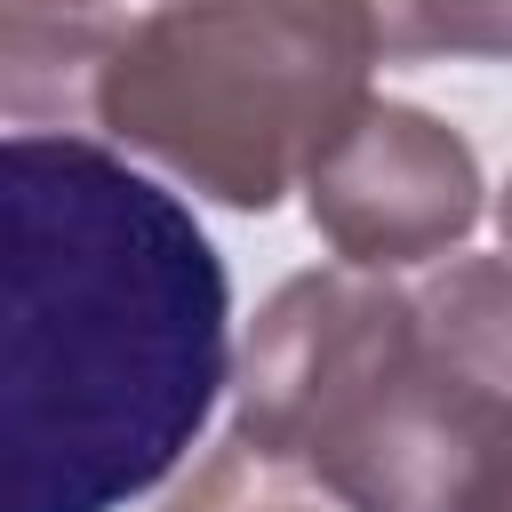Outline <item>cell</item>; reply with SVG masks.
<instances>
[{
	"label": "cell",
	"mask_w": 512,
	"mask_h": 512,
	"mask_svg": "<svg viewBox=\"0 0 512 512\" xmlns=\"http://www.w3.org/2000/svg\"><path fill=\"white\" fill-rule=\"evenodd\" d=\"M232 384V280L192 208L80 128L0 144V512H128Z\"/></svg>",
	"instance_id": "cell-1"
},
{
	"label": "cell",
	"mask_w": 512,
	"mask_h": 512,
	"mask_svg": "<svg viewBox=\"0 0 512 512\" xmlns=\"http://www.w3.org/2000/svg\"><path fill=\"white\" fill-rule=\"evenodd\" d=\"M232 440L336 512H464L512 464V408L448 352L416 272L320 264L264 296Z\"/></svg>",
	"instance_id": "cell-2"
},
{
	"label": "cell",
	"mask_w": 512,
	"mask_h": 512,
	"mask_svg": "<svg viewBox=\"0 0 512 512\" xmlns=\"http://www.w3.org/2000/svg\"><path fill=\"white\" fill-rule=\"evenodd\" d=\"M368 0H136L40 96L24 128H80L216 208L304 192L328 136L376 96Z\"/></svg>",
	"instance_id": "cell-3"
},
{
	"label": "cell",
	"mask_w": 512,
	"mask_h": 512,
	"mask_svg": "<svg viewBox=\"0 0 512 512\" xmlns=\"http://www.w3.org/2000/svg\"><path fill=\"white\" fill-rule=\"evenodd\" d=\"M304 208H312V232L336 248V264L416 272L472 240L488 208V176L448 120L368 96L312 160Z\"/></svg>",
	"instance_id": "cell-4"
},
{
	"label": "cell",
	"mask_w": 512,
	"mask_h": 512,
	"mask_svg": "<svg viewBox=\"0 0 512 512\" xmlns=\"http://www.w3.org/2000/svg\"><path fill=\"white\" fill-rule=\"evenodd\" d=\"M416 296L432 312V328L448 336V352L512 408V248L504 256H440L416 264Z\"/></svg>",
	"instance_id": "cell-5"
},
{
	"label": "cell",
	"mask_w": 512,
	"mask_h": 512,
	"mask_svg": "<svg viewBox=\"0 0 512 512\" xmlns=\"http://www.w3.org/2000/svg\"><path fill=\"white\" fill-rule=\"evenodd\" d=\"M136 0H0V112L24 128L56 72Z\"/></svg>",
	"instance_id": "cell-6"
},
{
	"label": "cell",
	"mask_w": 512,
	"mask_h": 512,
	"mask_svg": "<svg viewBox=\"0 0 512 512\" xmlns=\"http://www.w3.org/2000/svg\"><path fill=\"white\" fill-rule=\"evenodd\" d=\"M392 64H512V0H368Z\"/></svg>",
	"instance_id": "cell-7"
},
{
	"label": "cell",
	"mask_w": 512,
	"mask_h": 512,
	"mask_svg": "<svg viewBox=\"0 0 512 512\" xmlns=\"http://www.w3.org/2000/svg\"><path fill=\"white\" fill-rule=\"evenodd\" d=\"M160 512H336L328 496H312L304 480H288V472H272L264 456H248L240 440L232 448H216Z\"/></svg>",
	"instance_id": "cell-8"
},
{
	"label": "cell",
	"mask_w": 512,
	"mask_h": 512,
	"mask_svg": "<svg viewBox=\"0 0 512 512\" xmlns=\"http://www.w3.org/2000/svg\"><path fill=\"white\" fill-rule=\"evenodd\" d=\"M464 512H512V464H504V472H496V480H488V488H480Z\"/></svg>",
	"instance_id": "cell-9"
},
{
	"label": "cell",
	"mask_w": 512,
	"mask_h": 512,
	"mask_svg": "<svg viewBox=\"0 0 512 512\" xmlns=\"http://www.w3.org/2000/svg\"><path fill=\"white\" fill-rule=\"evenodd\" d=\"M496 232H504V248H512V184L496 192Z\"/></svg>",
	"instance_id": "cell-10"
}]
</instances>
